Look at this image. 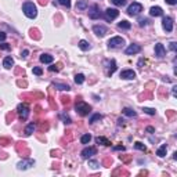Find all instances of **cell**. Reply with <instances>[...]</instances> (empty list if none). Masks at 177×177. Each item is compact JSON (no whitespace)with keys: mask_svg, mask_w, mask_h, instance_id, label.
Instances as JSON below:
<instances>
[{"mask_svg":"<svg viewBox=\"0 0 177 177\" xmlns=\"http://www.w3.org/2000/svg\"><path fill=\"white\" fill-rule=\"evenodd\" d=\"M22 11H24L25 15L30 19L36 18V15H37V8H36V6L33 4L32 2H25L24 6H22Z\"/></svg>","mask_w":177,"mask_h":177,"instance_id":"obj_1","label":"cell"},{"mask_svg":"<svg viewBox=\"0 0 177 177\" xmlns=\"http://www.w3.org/2000/svg\"><path fill=\"white\" fill-rule=\"evenodd\" d=\"M75 109H76L77 115L86 116V115H88V113H90L91 107L88 104H86L85 101H79V102H76V105H75Z\"/></svg>","mask_w":177,"mask_h":177,"instance_id":"obj_2","label":"cell"},{"mask_svg":"<svg viewBox=\"0 0 177 177\" xmlns=\"http://www.w3.org/2000/svg\"><path fill=\"white\" fill-rule=\"evenodd\" d=\"M17 112H18V116L21 120H26L28 116H29V107L22 102V104H19L17 107Z\"/></svg>","mask_w":177,"mask_h":177,"instance_id":"obj_3","label":"cell"},{"mask_svg":"<svg viewBox=\"0 0 177 177\" xmlns=\"http://www.w3.org/2000/svg\"><path fill=\"white\" fill-rule=\"evenodd\" d=\"M123 44H124V39L120 37V36H115V37L108 40V47L109 49H118V47H122Z\"/></svg>","mask_w":177,"mask_h":177,"instance_id":"obj_4","label":"cell"},{"mask_svg":"<svg viewBox=\"0 0 177 177\" xmlns=\"http://www.w3.org/2000/svg\"><path fill=\"white\" fill-rule=\"evenodd\" d=\"M143 11V6L140 4V3H133V4L129 6V8H127V14L129 15H138V14Z\"/></svg>","mask_w":177,"mask_h":177,"instance_id":"obj_5","label":"cell"},{"mask_svg":"<svg viewBox=\"0 0 177 177\" xmlns=\"http://www.w3.org/2000/svg\"><path fill=\"white\" fill-rule=\"evenodd\" d=\"M101 15H102L101 10H100V7L97 4H93L90 8H88V17H90L91 19H98Z\"/></svg>","mask_w":177,"mask_h":177,"instance_id":"obj_6","label":"cell"},{"mask_svg":"<svg viewBox=\"0 0 177 177\" xmlns=\"http://www.w3.org/2000/svg\"><path fill=\"white\" fill-rule=\"evenodd\" d=\"M118 15H119V11L116 10V8H107L105 10V19L107 21H113L115 18H118Z\"/></svg>","mask_w":177,"mask_h":177,"instance_id":"obj_7","label":"cell"},{"mask_svg":"<svg viewBox=\"0 0 177 177\" xmlns=\"http://www.w3.org/2000/svg\"><path fill=\"white\" fill-rule=\"evenodd\" d=\"M33 165H35V160H33V159H24V160H21V162L17 165V167H18L19 170H26V169L32 167Z\"/></svg>","mask_w":177,"mask_h":177,"instance_id":"obj_8","label":"cell"},{"mask_svg":"<svg viewBox=\"0 0 177 177\" xmlns=\"http://www.w3.org/2000/svg\"><path fill=\"white\" fill-rule=\"evenodd\" d=\"M96 154H97V149L94 148V147H86V148L80 152L82 158H85V159H88V158H91L93 155H96Z\"/></svg>","mask_w":177,"mask_h":177,"instance_id":"obj_9","label":"cell"},{"mask_svg":"<svg viewBox=\"0 0 177 177\" xmlns=\"http://www.w3.org/2000/svg\"><path fill=\"white\" fill-rule=\"evenodd\" d=\"M162 26L166 32H171V30H173V19H171L170 17H163Z\"/></svg>","mask_w":177,"mask_h":177,"instance_id":"obj_10","label":"cell"},{"mask_svg":"<svg viewBox=\"0 0 177 177\" xmlns=\"http://www.w3.org/2000/svg\"><path fill=\"white\" fill-rule=\"evenodd\" d=\"M105 65H107V75H108V76L113 75V72L116 71V62H115V60L105 61Z\"/></svg>","mask_w":177,"mask_h":177,"instance_id":"obj_11","label":"cell"},{"mask_svg":"<svg viewBox=\"0 0 177 177\" xmlns=\"http://www.w3.org/2000/svg\"><path fill=\"white\" fill-rule=\"evenodd\" d=\"M155 55L158 58H163L166 55V50H165V46L162 43H156L155 44Z\"/></svg>","mask_w":177,"mask_h":177,"instance_id":"obj_12","label":"cell"},{"mask_svg":"<svg viewBox=\"0 0 177 177\" xmlns=\"http://www.w3.org/2000/svg\"><path fill=\"white\" fill-rule=\"evenodd\" d=\"M140 51H141V46H138V44H136V43L130 44V46L127 47L126 50H124V53H126L127 55H132V54H137V53H140Z\"/></svg>","mask_w":177,"mask_h":177,"instance_id":"obj_13","label":"cell"},{"mask_svg":"<svg viewBox=\"0 0 177 177\" xmlns=\"http://www.w3.org/2000/svg\"><path fill=\"white\" fill-rule=\"evenodd\" d=\"M93 32L96 33L97 36H104L105 33L108 32V29H107V26H104V25H94Z\"/></svg>","mask_w":177,"mask_h":177,"instance_id":"obj_14","label":"cell"},{"mask_svg":"<svg viewBox=\"0 0 177 177\" xmlns=\"http://www.w3.org/2000/svg\"><path fill=\"white\" fill-rule=\"evenodd\" d=\"M120 77L122 79H127V80H132L136 77V72L132 71V69H126V71H122L120 72Z\"/></svg>","mask_w":177,"mask_h":177,"instance_id":"obj_15","label":"cell"},{"mask_svg":"<svg viewBox=\"0 0 177 177\" xmlns=\"http://www.w3.org/2000/svg\"><path fill=\"white\" fill-rule=\"evenodd\" d=\"M149 15H152V17H162L163 11H162V8H160V7L155 6V7H151V10H149Z\"/></svg>","mask_w":177,"mask_h":177,"instance_id":"obj_16","label":"cell"},{"mask_svg":"<svg viewBox=\"0 0 177 177\" xmlns=\"http://www.w3.org/2000/svg\"><path fill=\"white\" fill-rule=\"evenodd\" d=\"M53 61H54V57L50 54H41L40 55V62L43 64H51Z\"/></svg>","mask_w":177,"mask_h":177,"instance_id":"obj_17","label":"cell"},{"mask_svg":"<svg viewBox=\"0 0 177 177\" xmlns=\"http://www.w3.org/2000/svg\"><path fill=\"white\" fill-rule=\"evenodd\" d=\"M13 65H14V60L11 57H6L4 60H3V66H4L6 69H10Z\"/></svg>","mask_w":177,"mask_h":177,"instance_id":"obj_18","label":"cell"},{"mask_svg":"<svg viewBox=\"0 0 177 177\" xmlns=\"http://www.w3.org/2000/svg\"><path fill=\"white\" fill-rule=\"evenodd\" d=\"M166 151H167V145H166V144H162L160 148L156 151V155H158V156H160V158H163L166 155Z\"/></svg>","mask_w":177,"mask_h":177,"instance_id":"obj_19","label":"cell"},{"mask_svg":"<svg viewBox=\"0 0 177 177\" xmlns=\"http://www.w3.org/2000/svg\"><path fill=\"white\" fill-rule=\"evenodd\" d=\"M96 141H97V144H102V145H105V147L111 145V141L108 140V138H105V137H97Z\"/></svg>","mask_w":177,"mask_h":177,"instance_id":"obj_20","label":"cell"},{"mask_svg":"<svg viewBox=\"0 0 177 177\" xmlns=\"http://www.w3.org/2000/svg\"><path fill=\"white\" fill-rule=\"evenodd\" d=\"M33 130H35V123H29L26 127H25V130H24L25 136H30L33 133Z\"/></svg>","mask_w":177,"mask_h":177,"instance_id":"obj_21","label":"cell"},{"mask_svg":"<svg viewBox=\"0 0 177 177\" xmlns=\"http://www.w3.org/2000/svg\"><path fill=\"white\" fill-rule=\"evenodd\" d=\"M87 7H88V4H87V2H85V0H80V2H77V4H76V8L80 11L86 10Z\"/></svg>","mask_w":177,"mask_h":177,"instance_id":"obj_22","label":"cell"},{"mask_svg":"<svg viewBox=\"0 0 177 177\" xmlns=\"http://www.w3.org/2000/svg\"><path fill=\"white\" fill-rule=\"evenodd\" d=\"M79 49L83 50V51H87V50L90 49V44H88L86 40H80L79 41Z\"/></svg>","mask_w":177,"mask_h":177,"instance_id":"obj_23","label":"cell"},{"mask_svg":"<svg viewBox=\"0 0 177 177\" xmlns=\"http://www.w3.org/2000/svg\"><path fill=\"white\" fill-rule=\"evenodd\" d=\"M118 26L120 28V29H130V28H132V24H130L129 21H120L118 24Z\"/></svg>","mask_w":177,"mask_h":177,"instance_id":"obj_24","label":"cell"},{"mask_svg":"<svg viewBox=\"0 0 177 177\" xmlns=\"http://www.w3.org/2000/svg\"><path fill=\"white\" fill-rule=\"evenodd\" d=\"M53 86H54L55 88H58V90H66V91L71 90V87H69L68 85H61V83H54Z\"/></svg>","mask_w":177,"mask_h":177,"instance_id":"obj_25","label":"cell"},{"mask_svg":"<svg viewBox=\"0 0 177 177\" xmlns=\"http://www.w3.org/2000/svg\"><path fill=\"white\" fill-rule=\"evenodd\" d=\"M101 119H102V115H100V113H94V115L88 119V123H96L97 120H101Z\"/></svg>","mask_w":177,"mask_h":177,"instance_id":"obj_26","label":"cell"},{"mask_svg":"<svg viewBox=\"0 0 177 177\" xmlns=\"http://www.w3.org/2000/svg\"><path fill=\"white\" fill-rule=\"evenodd\" d=\"M123 113H124L126 116H130V118H134V116H136V112L132 109V108H124V109H123Z\"/></svg>","mask_w":177,"mask_h":177,"instance_id":"obj_27","label":"cell"},{"mask_svg":"<svg viewBox=\"0 0 177 177\" xmlns=\"http://www.w3.org/2000/svg\"><path fill=\"white\" fill-rule=\"evenodd\" d=\"M75 82H76V85H82V83L85 82V75L77 73L76 76H75Z\"/></svg>","mask_w":177,"mask_h":177,"instance_id":"obj_28","label":"cell"},{"mask_svg":"<svg viewBox=\"0 0 177 177\" xmlns=\"http://www.w3.org/2000/svg\"><path fill=\"white\" fill-rule=\"evenodd\" d=\"M111 3L115 4V6H118V7H123V6L127 3V0H111Z\"/></svg>","mask_w":177,"mask_h":177,"instance_id":"obj_29","label":"cell"},{"mask_svg":"<svg viewBox=\"0 0 177 177\" xmlns=\"http://www.w3.org/2000/svg\"><path fill=\"white\" fill-rule=\"evenodd\" d=\"M80 141H82V144H88L91 141V136L90 134H83L82 138H80Z\"/></svg>","mask_w":177,"mask_h":177,"instance_id":"obj_30","label":"cell"},{"mask_svg":"<svg viewBox=\"0 0 177 177\" xmlns=\"http://www.w3.org/2000/svg\"><path fill=\"white\" fill-rule=\"evenodd\" d=\"M134 148H137V149H140V151H147V147L144 145L143 143H140V141H137V143L134 144Z\"/></svg>","mask_w":177,"mask_h":177,"instance_id":"obj_31","label":"cell"},{"mask_svg":"<svg viewBox=\"0 0 177 177\" xmlns=\"http://www.w3.org/2000/svg\"><path fill=\"white\" fill-rule=\"evenodd\" d=\"M58 3H60L61 6H64V7H66V8L71 7V0H58Z\"/></svg>","mask_w":177,"mask_h":177,"instance_id":"obj_32","label":"cell"},{"mask_svg":"<svg viewBox=\"0 0 177 177\" xmlns=\"http://www.w3.org/2000/svg\"><path fill=\"white\" fill-rule=\"evenodd\" d=\"M143 111L145 113H148V115H155V113H156V111L152 109V108H143Z\"/></svg>","mask_w":177,"mask_h":177,"instance_id":"obj_33","label":"cell"},{"mask_svg":"<svg viewBox=\"0 0 177 177\" xmlns=\"http://www.w3.org/2000/svg\"><path fill=\"white\" fill-rule=\"evenodd\" d=\"M33 73L37 75V76H40V75L43 73V69L39 68V66H35V68H33Z\"/></svg>","mask_w":177,"mask_h":177,"instance_id":"obj_34","label":"cell"},{"mask_svg":"<svg viewBox=\"0 0 177 177\" xmlns=\"http://www.w3.org/2000/svg\"><path fill=\"white\" fill-rule=\"evenodd\" d=\"M147 24H148V19H147V18H140V19H138V25H140V26H145Z\"/></svg>","mask_w":177,"mask_h":177,"instance_id":"obj_35","label":"cell"},{"mask_svg":"<svg viewBox=\"0 0 177 177\" xmlns=\"http://www.w3.org/2000/svg\"><path fill=\"white\" fill-rule=\"evenodd\" d=\"M88 166H91L93 169H97L98 167V162H96V160H88Z\"/></svg>","mask_w":177,"mask_h":177,"instance_id":"obj_36","label":"cell"},{"mask_svg":"<svg viewBox=\"0 0 177 177\" xmlns=\"http://www.w3.org/2000/svg\"><path fill=\"white\" fill-rule=\"evenodd\" d=\"M0 49L2 50H11V46H8L7 43H0Z\"/></svg>","mask_w":177,"mask_h":177,"instance_id":"obj_37","label":"cell"},{"mask_svg":"<svg viewBox=\"0 0 177 177\" xmlns=\"http://www.w3.org/2000/svg\"><path fill=\"white\" fill-rule=\"evenodd\" d=\"M58 69H60V68H58V66H55V65H51V66H49V71H51V72H57L58 71Z\"/></svg>","mask_w":177,"mask_h":177,"instance_id":"obj_38","label":"cell"},{"mask_svg":"<svg viewBox=\"0 0 177 177\" xmlns=\"http://www.w3.org/2000/svg\"><path fill=\"white\" fill-rule=\"evenodd\" d=\"M167 4H170V6H174V4H177V0H165Z\"/></svg>","mask_w":177,"mask_h":177,"instance_id":"obj_39","label":"cell"},{"mask_svg":"<svg viewBox=\"0 0 177 177\" xmlns=\"http://www.w3.org/2000/svg\"><path fill=\"white\" fill-rule=\"evenodd\" d=\"M28 54H29V51H28V50H24V51L21 53V57H22V58H26Z\"/></svg>","mask_w":177,"mask_h":177,"instance_id":"obj_40","label":"cell"},{"mask_svg":"<svg viewBox=\"0 0 177 177\" xmlns=\"http://www.w3.org/2000/svg\"><path fill=\"white\" fill-rule=\"evenodd\" d=\"M6 36H7V35H6L4 32H0V41H4L6 40Z\"/></svg>","mask_w":177,"mask_h":177,"instance_id":"obj_41","label":"cell"},{"mask_svg":"<svg viewBox=\"0 0 177 177\" xmlns=\"http://www.w3.org/2000/svg\"><path fill=\"white\" fill-rule=\"evenodd\" d=\"M170 50L171 51H176V41H171L170 43Z\"/></svg>","mask_w":177,"mask_h":177,"instance_id":"obj_42","label":"cell"},{"mask_svg":"<svg viewBox=\"0 0 177 177\" xmlns=\"http://www.w3.org/2000/svg\"><path fill=\"white\" fill-rule=\"evenodd\" d=\"M176 91H177V87L174 86V87H173V96H174V97H176Z\"/></svg>","mask_w":177,"mask_h":177,"instance_id":"obj_43","label":"cell"},{"mask_svg":"<svg viewBox=\"0 0 177 177\" xmlns=\"http://www.w3.org/2000/svg\"><path fill=\"white\" fill-rule=\"evenodd\" d=\"M115 149H122V151H123L124 147H115Z\"/></svg>","mask_w":177,"mask_h":177,"instance_id":"obj_44","label":"cell"}]
</instances>
